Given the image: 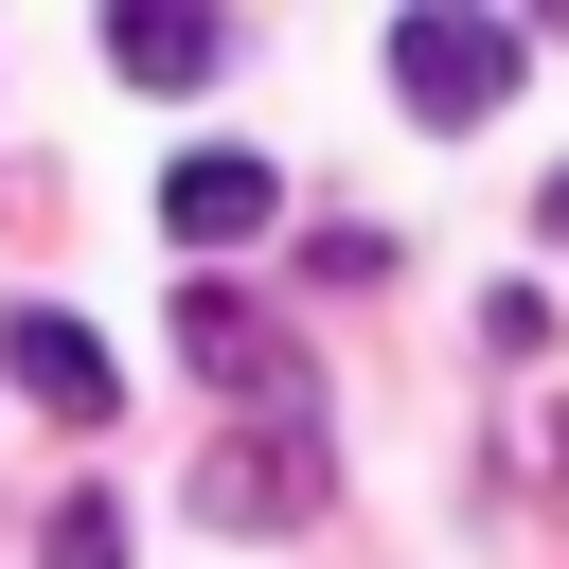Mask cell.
I'll list each match as a JSON object with an SVG mask.
<instances>
[{"label": "cell", "instance_id": "8992f818", "mask_svg": "<svg viewBox=\"0 0 569 569\" xmlns=\"http://www.w3.org/2000/svg\"><path fill=\"white\" fill-rule=\"evenodd\" d=\"M107 71H124V89H213V71H231V18H178V0H124V18H107Z\"/></svg>", "mask_w": 569, "mask_h": 569}, {"label": "cell", "instance_id": "ba28073f", "mask_svg": "<svg viewBox=\"0 0 569 569\" xmlns=\"http://www.w3.org/2000/svg\"><path fill=\"white\" fill-rule=\"evenodd\" d=\"M533 231H551V249H569V160H551V196H533Z\"/></svg>", "mask_w": 569, "mask_h": 569}, {"label": "cell", "instance_id": "6da1fadb", "mask_svg": "<svg viewBox=\"0 0 569 569\" xmlns=\"http://www.w3.org/2000/svg\"><path fill=\"white\" fill-rule=\"evenodd\" d=\"M178 356H196L213 391H249V427H320V356H302L249 284H213V267L178 284Z\"/></svg>", "mask_w": 569, "mask_h": 569}, {"label": "cell", "instance_id": "3957f363", "mask_svg": "<svg viewBox=\"0 0 569 569\" xmlns=\"http://www.w3.org/2000/svg\"><path fill=\"white\" fill-rule=\"evenodd\" d=\"M320 498H338L320 427H231V445H196V516H213V533H302Z\"/></svg>", "mask_w": 569, "mask_h": 569}, {"label": "cell", "instance_id": "7a4b0ae2", "mask_svg": "<svg viewBox=\"0 0 569 569\" xmlns=\"http://www.w3.org/2000/svg\"><path fill=\"white\" fill-rule=\"evenodd\" d=\"M516 71H533L516 18H391V107H409V124H480Z\"/></svg>", "mask_w": 569, "mask_h": 569}, {"label": "cell", "instance_id": "277c9868", "mask_svg": "<svg viewBox=\"0 0 569 569\" xmlns=\"http://www.w3.org/2000/svg\"><path fill=\"white\" fill-rule=\"evenodd\" d=\"M0 373H18L53 427H107V409H124V373H107V338H89L71 302H18V320H0Z\"/></svg>", "mask_w": 569, "mask_h": 569}, {"label": "cell", "instance_id": "52a82bcc", "mask_svg": "<svg viewBox=\"0 0 569 569\" xmlns=\"http://www.w3.org/2000/svg\"><path fill=\"white\" fill-rule=\"evenodd\" d=\"M36 569H124V498H53L36 516Z\"/></svg>", "mask_w": 569, "mask_h": 569}, {"label": "cell", "instance_id": "5b68a950", "mask_svg": "<svg viewBox=\"0 0 569 569\" xmlns=\"http://www.w3.org/2000/svg\"><path fill=\"white\" fill-rule=\"evenodd\" d=\"M267 213H284V178H267L249 142H196V160H160V231H178V249H249Z\"/></svg>", "mask_w": 569, "mask_h": 569}]
</instances>
